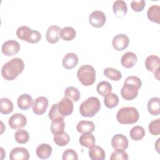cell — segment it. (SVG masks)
I'll return each mask as SVG.
<instances>
[{
	"label": "cell",
	"mask_w": 160,
	"mask_h": 160,
	"mask_svg": "<svg viewBox=\"0 0 160 160\" xmlns=\"http://www.w3.org/2000/svg\"><path fill=\"white\" fill-rule=\"evenodd\" d=\"M24 68V63L22 59L14 58L3 65L1 75L7 81H12L20 74Z\"/></svg>",
	"instance_id": "1"
},
{
	"label": "cell",
	"mask_w": 160,
	"mask_h": 160,
	"mask_svg": "<svg viewBox=\"0 0 160 160\" xmlns=\"http://www.w3.org/2000/svg\"><path fill=\"white\" fill-rule=\"evenodd\" d=\"M142 85L140 78L135 76H130L126 78L124 82V85L121 89V95L123 99L131 101L135 99L139 88Z\"/></svg>",
	"instance_id": "2"
},
{
	"label": "cell",
	"mask_w": 160,
	"mask_h": 160,
	"mask_svg": "<svg viewBox=\"0 0 160 160\" xmlns=\"http://www.w3.org/2000/svg\"><path fill=\"white\" fill-rule=\"evenodd\" d=\"M139 114L136 108L131 106L123 107L119 109L116 114L118 121L122 124H131L136 122Z\"/></svg>",
	"instance_id": "3"
},
{
	"label": "cell",
	"mask_w": 160,
	"mask_h": 160,
	"mask_svg": "<svg viewBox=\"0 0 160 160\" xmlns=\"http://www.w3.org/2000/svg\"><path fill=\"white\" fill-rule=\"evenodd\" d=\"M101 102L99 99L94 96L88 98L79 106V112L83 117H93L100 109Z\"/></svg>",
	"instance_id": "4"
},
{
	"label": "cell",
	"mask_w": 160,
	"mask_h": 160,
	"mask_svg": "<svg viewBox=\"0 0 160 160\" xmlns=\"http://www.w3.org/2000/svg\"><path fill=\"white\" fill-rule=\"evenodd\" d=\"M77 77L82 85L89 86L96 81V71L92 66L84 64L78 69Z\"/></svg>",
	"instance_id": "5"
},
{
	"label": "cell",
	"mask_w": 160,
	"mask_h": 160,
	"mask_svg": "<svg viewBox=\"0 0 160 160\" xmlns=\"http://www.w3.org/2000/svg\"><path fill=\"white\" fill-rule=\"evenodd\" d=\"M16 35L19 39L29 43H36L41 40L42 37L39 31L31 29L26 26L19 27L16 31Z\"/></svg>",
	"instance_id": "6"
},
{
	"label": "cell",
	"mask_w": 160,
	"mask_h": 160,
	"mask_svg": "<svg viewBox=\"0 0 160 160\" xmlns=\"http://www.w3.org/2000/svg\"><path fill=\"white\" fill-rule=\"evenodd\" d=\"M89 21L93 27L96 28H101L106 21V16L102 11L95 10L89 16Z\"/></svg>",
	"instance_id": "7"
},
{
	"label": "cell",
	"mask_w": 160,
	"mask_h": 160,
	"mask_svg": "<svg viewBox=\"0 0 160 160\" xmlns=\"http://www.w3.org/2000/svg\"><path fill=\"white\" fill-rule=\"evenodd\" d=\"M20 50L19 43L15 40H8L3 42L1 46L2 52L7 56L16 54Z\"/></svg>",
	"instance_id": "8"
},
{
	"label": "cell",
	"mask_w": 160,
	"mask_h": 160,
	"mask_svg": "<svg viewBox=\"0 0 160 160\" xmlns=\"http://www.w3.org/2000/svg\"><path fill=\"white\" fill-rule=\"evenodd\" d=\"M49 104L48 99L44 96H39L35 100H34L32 105V111L34 114L37 115H42L43 114Z\"/></svg>",
	"instance_id": "9"
},
{
	"label": "cell",
	"mask_w": 160,
	"mask_h": 160,
	"mask_svg": "<svg viewBox=\"0 0 160 160\" xmlns=\"http://www.w3.org/2000/svg\"><path fill=\"white\" fill-rule=\"evenodd\" d=\"M58 108L59 113L63 117L69 116L72 114L74 109L73 102L70 99L64 97L58 103Z\"/></svg>",
	"instance_id": "10"
},
{
	"label": "cell",
	"mask_w": 160,
	"mask_h": 160,
	"mask_svg": "<svg viewBox=\"0 0 160 160\" xmlns=\"http://www.w3.org/2000/svg\"><path fill=\"white\" fill-rule=\"evenodd\" d=\"M8 124L12 129H21L26 125L27 118L22 114L15 113L9 118Z\"/></svg>",
	"instance_id": "11"
},
{
	"label": "cell",
	"mask_w": 160,
	"mask_h": 160,
	"mask_svg": "<svg viewBox=\"0 0 160 160\" xmlns=\"http://www.w3.org/2000/svg\"><path fill=\"white\" fill-rule=\"evenodd\" d=\"M129 43V39L128 36L124 34H118L116 35L112 40V46L117 51L125 49L128 46Z\"/></svg>",
	"instance_id": "12"
},
{
	"label": "cell",
	"mask_w": 160,
	"mask_h": 160,
	"mask_svg": "<svg viewBox=\"0 0 160 160\" xmlns=\"http://www.w3.org/2000/svg\"><path fill=\"white\" fill-rule=\"evenodd\" d=\"M29 158V151L25 148H14L11 150L9 154V159L11 160H28Z\"/></svg>",
	"instance_id": "13"
},
{
	"label": "cell",
	"mask_w": 160,
	"mask_h": 160,
	"mask_svg": "<svg viewBox=\"0 0 160 160\" xmlns=\"http://www.w3.org/2000/svg\"><path fill=\"white\" fill-rule=\"evenodd\" d=\"M128 138L122 134L114 135L111 139V145L114 149H126L128 147Z\"/></svg>",
	"instance_id": "14"
},
{
	"label": "cell",
	"mask_w": 160,
	"mask_h": 160,
	"mask_svg": "<svg viewBox=\"0 0 160 160\" xmlns=\"http://www.w3.org/2000/svg\"><path fill=\"white\" fill-rule=\"evenodd\" d=\"M60 30H61V28L58 26H56V25L50 26L48 28L46 34V40L48 41V42L51 44H55L58 42L60 38V35H59Z\"/></svg>",
	"instance_id": "15"
},
{
	"label": "cell",
	"mask_w": 160,
	"mask_h": 160,
	"mask_svg": "<svg viewBox=\"0 0 160 160\" xmlns=\"http://www.w3.org/2000/svg\"><path fill=\"white\" fill-rule=\"evenodd\" d=\"M112 10L116 17L123 18L128 12L127 4L123 0H116L113 2Z\"/></svg>",
	"instance_id": "16"
},
{
	"label": "cell",
	"mask_w": 160,
	"mask_h": 160,
	"mask_svg": "<svg viewBox=\"0 0 160 160\" xmlns=\"http://www.w3.org/2000/svg\"><path fill=\"white\" fill-rule=\"evenodd\" d=\"M137 56L133 52H127L124 53L121 59L122 66L126 68H131L133 67L137 62Z\"/></svg>",
	"instance_id": "17"
},
{
	"label": "cell",
	"mask_w": 160,
	"mask_h": 160,
	"mask_svg": "<svg viewBox=\"0 0 160 160\" xmlns=\"http://www.w3.org/2000/svg\"><path fill=\"white\" fill-rule=\"evenodd\" d=\"M79 59L76 54L74 52H68L62 59V66L66 69H71L74 68L78 63Z\"/></svg>",
	"instance_id": "18"
},
{
	"label": "cell",
	"mask_w": 160,
	"mask_h": 160,
	"mask_svg": "<svg viewBox=\"0 0 160 160\" xmlns=\"http://www.w3.org/2000/svg\"><path fill=\"white\" fill-rule=\"evenodd\" d=\"M159 58L156 55H150L145 60V66L148 71L155 72L159 70Z\"/></svg>",
	"instance_id": "19"
},
{
	"label": "cell",
	"mask_w": 160,
	"mask_h": 160,
	"mask_svg": "<svg viewBox=\"0 0 160 160\" xmlns=\"http://www.w3.org/2000/svg\"><path fill=\"white\" fill-rule=\"evenodd\" d=\"M52 152V147L48 144L42 143L39 145L36 150L37 156L41 159H46L49 158Z\"/></svg>",
	"instance_id": "20"
},
{
	"label": "cell",
	"mask_w": 160,
	"mask_h": 160,
	"mask_svg": "<svg viewBox=\"0 0 160 160\" xmlns=\"http://www.w3.org/2000/svg\"><path fill=\"white\" fill-rule=\"evenodd\" d=\"M18 108L21 110H27L32 105V98L28 94H22L17 99Z\"/></svg>",
	"instance_id": "21"
},
{
	"label": "cell",
	"mask_w": 160,
	"mask_h": 160,
	"mask_svg": "<svg viewBox=\"0 0 160 160\" xmlns=\"http://www.w3.org/2000/svg\"><path fill=\"white\" fill-rule=\"evenodd\" d=\"M79 142L82 146L90 149L95 146L96 139L92 132H85L80 136Z\"/></svg>",
	"instance_id": "22"
},
{
	"label": "cell",
	"mask_w": 160,
	"mask_h": 160,
	"mask_svg": "<svg viewBox=\"0 0 160 160\" xmlns=\"http://www.w3.org/2000/svg\"><path fill=\"white\" fill-rule=\"evenodd\" d=\"M148 110L151 115H159L160 113V99L158 97L151 98L148 102Z\"/></svg>",
	"instance_id": "23"
},
{
	"label": "cell",
	"mask_w": 160,
	"mask_h": 160,
	"mask_svg": "<svg viewBox=\"0 0 160 160\" xmlns=\"http://www.w3.org/2000/svg\"><path fill=\"white\" fill-rule=\"evenodd\" d=\"M89 156L92 160H104L106 158V153L100 146H94L89 150Z\"/></svg>",
	"instance_id": "24"
},
{
	"label": "cell",
	"mask_w": 160,
	"mask_h": 160,
	"mask_svg": "<svg viewBox=\"0 0 160 160\" xmlns=\"http://www.w3.org/2000/svg\"><path fill=\"white\" fill-rule=\"evenodd\" d=\"M147 16L151 21L159 24L160 21V7L155 4L151 6L148 9Z\"/></svg>",
	"instance_id": "25"
},
{
	"label": "cell",
	"mask_w": 160,
	"mask_h": 160,
	"mask_svg": "<svg viewBox=\"0 0 160 160\" xmlns=\"http://www.w3.org/2000/svg\"><path fill=\"white\" fill-rule=\"evenodd\" d=\"M77 131L80 133L92 132L95 129V125L91 121H81L76 126Z\"/></svg>",
	"instance_id": "26"
},
{
	"label": "cell",
	"mask_w": 160,
	"mask_h": 160,
	"mask_svg": "<svg viewBox=\"0 0 160 160\" xmlns=\"http://www.w3.org/2000/svg\"><path fill=\"white\" fill-rule=\"evenodd\" d=\"M59 35L64 41H71L76 37V32L72 27L66 26L61 29Z\"/></svg>",
	"instance_id": "27"
},
{
	"label": "cell",
	"mask_w": 160,
	"mask_h": 160,
	"mask_svg": "<svg viewBox=\"0 0 160 160\" xmlns=\"http://www.w3.org/2000/svg\"><path fill=\"white\" fill-rule=\"evenodd\" d=\"M14 106L12 102L6 98L0 99V112L3 114H8L13 111Z\"/></svg>",
	"instance_id": "28"
},
{
	"label": "cell",
	"mask_w": 160,
	"mask_h": 160,
	"mask_svg": "<svg viewBox=\"0 0 160 160\" xmlns=\"http://www.w3.org/2000/svg\"><path fill=\"white\" fill-rule=\"evenodd\" d=\"M53 140H54V142L58 146H64L69 143L70 141V137L68 133L63 131V132L54 134Z\"/></svg>",
	"instance_id": "29"
},
{
	"label": "cell",
	"mask_w": 160,
	"mask_h": 160,
	"mask_svg": "<svg viewBox=\"0 0 160 160\" xmlns=\"http://www.w3.org/2000/svg\"><path fill=\"white\" fill-rule=\"evenodd\" d=\"M145 130L141 126H136L133 127L129 132L130 137L134 141H139L145 136Z\"/></svg>",
	"instance_id": "30"
},
{
	"label": "cell",
	"mask_w": 160,
	"mask_h": 160,
	"mask_svg": "<svg viewBox=\"0 0 160 160\" xmlns=\"http://www.w3.org/2000/svg\"><path fill=\"white\" fill-rule=\"evenodd\" d=\"M104 75L112 81H119L122 78V74L119 71L113 68H106L103 71Z\"/></svg>",
	"instance_id": "31"
},
{
	"label": "cell",
	"mask_w": 160,
	"mask_h": 160,
	"mask_svg": "<svg viewBox=\"0 0 160 160\" xmlns=\"http://www.w3.org/2000/svg\"><path fill=\"white\" fill-rule=\"evenodd\" d=\"M112 86L111 84L106 81H102L99 82L96 87V90L99 94L101 95L102 96H105L106 94L111 93L112 91Z\"/></svg>",
	"instance_id": "32"
},
{
	"label": "cell",
	"mask_w": 160,
	"mask_h": 160,
	"mask_svg": "<svg viewBox=\"0 0 160 160\" xmlns=\"http://www.w3.org/2000/svg\"><path fill=\"white\" fill-rule=\"evenodd\" d=\"M104 102L108 108H113L119 103V98L114 93H109L104 96Z\"/></svg>",
	"instance_id": "33"
},
{
	"label": "cell",
	"mask_w": 160,
	"mask_h": 160,
	"mask_svg": "<svg viewBox=\"0 0 160 160\" xmlns=\"http://www.w3.org/2000/svg\"><path fill=\"white\" fill-rule=\"evenodd\" d=\"M80 92L79 90L73 86L68 87L64 91V97H66L74 102H77L80 98Z\"/></svg>",
	"instance_id": "34"
},
{
	"label": "cell",
	"mask_w": 160,
	"mask_h": 160,
	"mask_svg": "<svg viewBox=\"0 0 160 160\" xmlns=\"http://www.w3.org/2000/svg\"><path fill=\"white\" fill-rule=\"evenodd\" d=\"M14 138L18 143L25 144L28 142L29 139V134L26 130L19 129L15 132Z\"/></svg>",
	"instance_id": "35"
},
{
	"label": "cell",
	"mask_w": 160,
	"mask_h": 160,
	"mask_svg": "<svg viewBox=\"0 0 160 160\" xmlns=\"http://www.w3.org/2000/svg\"><path fill=\"white\" fill-rule=\"evenodd\" d=\"M64 128L65 122L64 121V119L52 121L51 124V131L54 134L63 132Z\"/></svg>",
	"instance_id": "36"
},
{
	"label": "cell",
	"mask_w": 160,
	"mask_h": 160,
	"mask_svg": "<svg viewBox=\"0 0 160 160\" xmlns=\"http://www.w3.org/2000/svg\"><path fill=\"white\" fill-rule=\"evenodd\" d=\"M49 118L52 121L64 119V117L59 113L58 108V104H54L49 111Z\"/></svg>",
	"instance_id": "37"
},
{
	"label": "cell",
	"mask_w": 160,
	"mask_h": 160,
	"mask_svg": "<svg viewBox=\"0 0 160 160\" xmlns=\"http://www.w3.org/2000/svg\"><path fill=\"white\" fill-rule=\"evenodd\" d=\"M111 160H128V154L124 149H115L110 156Z\"/></svg>",
	"instance_id": "38"
},
{
	"label": "cell",
	"mask_w": 160,
	"mask_h": 160,
	"mask_svg": "<svg viewBox=\"0 0 160 160\" xmlns=\"http://www.w3.org/2000/svg\"><path fill=\"white\" fill-rule=\"evenodd\" d=\"M149 131L150 133L154 136H158L160 134V119L152 121L148 126Z\"/></svg>",
	"instance_id": "39"
},
{
	"label": "cell",
	"mask_w": 160,
	"mask_h": 160,
	"mask_svg": "<svg viewBox=\"0 0 160 160\" xmlns=\"http://www.w3.org/2000/svg\"><path fill=\"white\" fill-rule=\"evenodd\" d=\"M63 160H77L78 159L77 152L72 149H66L62 154Z\"/></svg>",
	"instance_id": "40"
},
{
	"label": "cell",
	"mask_w": 160,
	"mask_h": 160,
	"mask_svg": "<svg viewBox=\"0 0 160 160\" xmlns=\"http://www.w3.org/2000/svg\"><path fill=\"white\" fill-rule=\"evenodd\" d=\"M146 5L144 0H133L131 2V7L136 12H141L143 10Z\"/></svg>",
	"instance_id": "41"
}]
</instances>
